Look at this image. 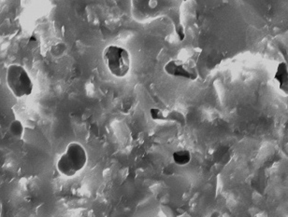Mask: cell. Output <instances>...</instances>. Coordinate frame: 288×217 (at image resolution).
Returning a JSON list of instances; mask_svg holds the SVG:
<instances>
[{"label": "cell", "instance_id": "6da1fadb", "mask_svg": "<svg viewBox=\"0 0 288 217\" xmlns=\"http://www.w3.org/2000/svg\"><path fill=\"white\" fill-rule=\"evenodd\" d=\"M87 161L86 149L78 142H71L57 160V170L63 176L73 177L85 167Z\"/></svg>", "mask_w": 288, "mask_h": 217}, {"label": "cell", "instance_id": "7a4b0ae2", "mask_svg": "<svg viewBox=\"0 0 288 217\" xmlns=\"http://www.w3.org/2000/svg\"><path fill=\"white\" fill-rule=\"evenodd\" d=\"M103 61L110 73L117 79L126 77L131 69L130 52L118 45H109L103 50Z\"/></svg>", "mask_w": 288, "mask_h": 217}, {"label": "cell", "instance_id": "3957f363", "mask_svg": "<svg viewBox=\"0 0 288 217\" xmlns=\"http://www.w3.org/2000/svg\"><path fill=\"white\" fill-rule=\"evenodd\" d=\"M6 83L10 92L16 98L30 96L34 90V83L26 69L18 63L8 66L6 71Z\"/></svg>", "mask_w": 288, "mask_h": 217}, {"label": "cell", "instance_id": "277c9868", "mask_svg": "<svg viewBox=\"0 0 288 217\" xmlns=\"http://www.w3.org/2000/svg\"><path fill=\"white\" fill-rule=\"evenodd\" d=\"M165 73L176 79L194 81L199 78V71L195 63L180 59H171L164 65Z\"/></svg>", "mask_w": 288, "mask_h": 217}, {"label": "cell", "instance_id": "5b68a950", "mask_svg": "<svg viewBox=\"0 0 288 217\" xmlns=\"http://www.w3.org/2000/svg\"><path fill=\"white\" fill-rule=\"evenodd\" d=\"M274 81L278 83L282 93L288 94V65L286 62H280L277 65Z\"/></svg>", "mask_w": 288, "mask_h": 217}, {"label": "cell", "instance_id": "8992f818", "mask_svg": "<svg viewBox=\"0 0 288 217\" xmlns=\"http://www.w3.org/2000/svg\"><path fill=\"white\" fill-rule=\"evenodd\" d=\"M191 153L187 149H178L173 152L172 160L178 166H185L191 162Z\"/></svg>", "mask_w": 288, "mask_h": 217}, {"label": "cell", "instance_id": "52a82bcc", "mask_svg": "<svg viewBox=\"0 0 288 217\" xmlns=\"http://www.w3.org/2000/svg\"><path fill=\"white\" fill-rule=\"evenodd\" d=\"M9 131L14 138L22 139L25 134V126L19 119H14L10 124Z\"/></svg>", "mask_w": 288, "mask_h": 217}, {"label": "cell", "instance_id": "ba28073f", "mask_svg": "<svg viewBox=\"0 0 288 217\" xmlns=\"http://www.w3.org/2000/svg\"><path fill=\"white\" fill-rule=\"evenodd\" d=\"M149 113H150L151 118L154 121H166L168 119V117L165 114V112L160 108L153 107V108H151Z\"/></svg>", "mask_w": 288, "mask_h": 217}, {"label": "cell", "instance_id": "9c48e42d", "mask_svg": "<svg viewBox=\"0 0 288 217\" xmlns=\"http://www.w3.org/2000/svg\"><path fill=\"white\" fill-rule=\"evenodd\" d=\"M175 33L176 36H177L178 39L180 41H183L185 39V37H186L185 29H184V27H183V25L182 24H177L175 25Z\"/></svg>", "mask_w": 288, "mask_h": 217}, {"label": "cell", "instance_id": "30bf717a", "mask_svg": "<svg viewBox=\"0 0 288 217\" xmlns=\"http://www.w3.org/2000/svg\"><path fill=\"white\" fill-rule=\"evenodd\" d=\"M182 1H183V2H186V1H188V0H182Z\"/></svg>", "mask_w": 288, "mask_h": 217}]
</instances>
